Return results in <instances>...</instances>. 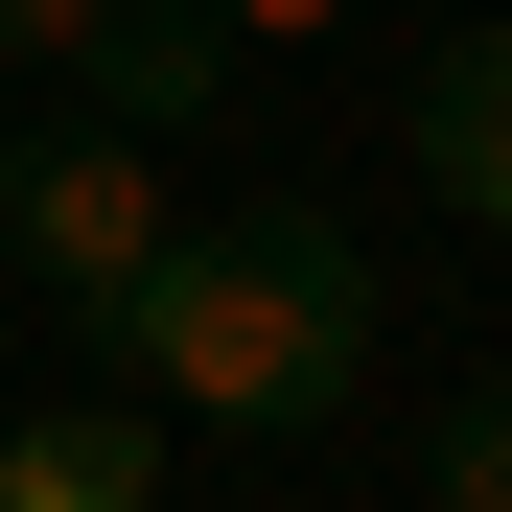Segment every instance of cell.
<instances>
[{"mask_svg":"<svg viewBox=\"0 0 512 512\" xmlns=\"http://www.w3.org/2000/svg\"><path fill=\"white\" fill-rule=\"evenodd\" d=\"M94 350H117V396L210 419V443H326L373 396V256L326 210H210V233L163 210V256L94 303Z\"/></svg>","mask_w":512,"mask_h":512,"instance_id":"cell-1","label":"cell"},{"mask_svg":"<svg viewBox=\"0 0 512 512\" xmlns=\"http://www.w3.org/2000/svg\"><path fill=\"white\" fill-rule=\"evenodd\" d=\"M140 256H163V163H140V140L94 117V94L0 140V280H47L70 326H94V303L140 280Z\"/></svg>","mask_w":512,"mask_h":512,"instance_id":"cell-2","label":"cell"},{"mask_svg":"<svg viewBox=\"0 0 512 512\" xmlns=\"http://www.w3.org/2000/svg\"><path fill=\"white\" fill-rule=\"evenodd\" d=\"M396 163H419L466 233H512V24H443V47L396 70Z\"/></svg>","mask_w":512,"mask_h":512,"instance_id":"cell-3","label":"cell"},{"mask_svg":"<svg viewBox=\"0 0 512 512\" xmlns=\"http://www.w3.org/2000/svg\"><path fill=\"white\" fill-rule=\"evenodd\" d=\"M70 94H94L117 140H163V117H233V24H210V0H94Z\"/></svg>","mask_w":512,"mask_h":512,"instance_id":"cell-4","label":"cell"},{"mask_svg":"<svg viewBox=\"0 0 512 512\" xmlns=\"http://www.w3.org/2000/svg\"><path fill=\"white\" fill-rule=\"evenodd\" d=\"M0 512H163V396H47V419H0Z\"/></svg>","mask_w":512,"mask_h":512,"instance_id":"cell-5","label":"cell"},{"mask_svg":"<svg viewBox=\"0 0 512 512\" xmlns=\"http://www.w3.org/2000/svg\"><path fill=\"white\" fill-rule=\"evenodd\" d=\"M419 512H512V373H466L419 419Z\"/></svg>","mask_w":512,"mask_h":512,"instance_id":"cell-6","label":"cell"},{"mask_svg":"<svg viewBox=\"0 0 512 512\" xmlns=\"http://www.w3.org/2000/svg\"><path fill=\"white\" fill-rule=\"evenodd\" d=\"M94 47V0H0V70H70Z\"/></svg>","mask_w":512,"mask_h":512,"instance_id":"cell-7","label":"cell"},{"mask_svg":"<svg viewBox=\"0 0 512 512\" xmlns=\"http://www.w3.org/2000/svg\"><path fill=\"white\" fill-rule=\"evenodd\" d=\"M210 24H233V47H303V24H350V0H210Z\"/></svg>","mask_w":512,"mask_h":512,"instance_id":"cell-8","label":"cell"},{"mask_svg":"<svg viewBox=\"0 0 512 512\" xmlns=\"http://www.w3.org/2000/svg\"><path fill=\"white\" fill-rule=\"evenodd\" d=\"M0 303H24V280H0Z\"/></svg>","mask_w":512,"mask_h":512,"instance_id":"cell-9","label":"cell"}]
</instances>
